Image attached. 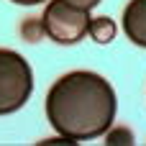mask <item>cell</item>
Instances as JSON below:
<instances>
[{
    "label": "cell",
    "instance_id": "cell-1",
    "mask_svg": "<svg viewBox=\"0 0 146 146\" xmlns=\"http://www.w3.org/2000/svg\"><path fill=\"white\" fill-rule=\"evenodd\" d=\"M118 100L110 82L95 72L77 69L62 74L46 92V118L59 136L90 141L115 121Z\"/></svg>",
    "mask_w": 146,
    "mask_h": 146
},
{
    "label": "cell",
    "instance_id": "cell-2",
    "mask_svg": "<svg viewBox=\"0 0 146 146\" xmlns=\"http://www.w3.org/2000/svg\"><path fill=\"white\" fill-rule=\"evenodd\" d=\"M33 92V72L28 62L13 51L0 49V115L21 110Z\"/></svg>",
    "mask_w": 146,
    "mask_h": 146
},
{
    "label": "cell",
    "instance_id": "cell-3",
    "mask_svg": "<svg viewBox=\"0 0 146 146\" xmlns=\"http://www.w3.org/2000/svg\"><path fill=\"white\" fill-rule=\"evenodd\" d=\"M44 23V33L62 46L77 44L87 36L90 28V10H82L67 0H51L41 15Z\"/></svg>",
    "mask_w": 146,
    "mask_h": 146
},
{
    "label": "cell",
    "instance_id": "cell-4",
    "mask_svg": "<svg viewBox=\"0 0 146 146\" xmlns=\"http://www.w3.org/2000/svg\"><path fill=\"white\" fill-rule=\"evenodd\" d=\"M123 31L126 36L146 49V0H131L123 10Z\"/></svg>",
    "mask_w": 146,
    "mask_h": 146
},
{
    "label": "cell",
    "instance_id": "cell-5",
    "mask_svg": "<svg viewBox=\"0 0 146 146\" xmlns=\"http://www.w3.org/2000/svg\"><path fill=\"white\" fill-rule=\"evenodd\" d=\"M115 23H113V18H108V15H100V18H90V28H87V33H90V38L92 41H98V44H110L113 38H115Z\"/></svg>",
    "mask_w": 146,
    "mask_h": 146
},
{
    "label": "cell",
    "instance_id": "cell-6",
    "mask_svg": "<svg viewBox=\"0 0 146 146\" xmlns=\"http://www.w3.org/2000/svg\"><path fill=\"white\" fill-rule=\"evenodd\" d=\"M21 33L26 41H38V36L44 33V23H33V21H23L21 26Z\"/></svg>",
    "mask_w": 146,
    "mask_h": 146
},
{
    "label": "cell",
    "instance_id": "cell-7",
    "mask_svg": "<svg viewBox=\"0 0 146 146\" xmlns=\"http://www.w3.org/2000/svg\"><path fill=\"white\" fill-rule=\"evenodd\" d=\"M133 141V136H131V131L128 128H115V131H110L108 136H105V144H131Z\"/></svg>",
    "mask_w": 146,
    "mask_h": 146
},
{
    "label": "cell",
    "instance_id": "cell-8",
    "mask_svg": "<svg viewBox=\"0 0 146 146\" xmlns=\"http://www.w3.org/2000/svg\"><path fill=\"white\" fill-rule=\"evenodd\" d=\"M67 3H72V5H77V8H82V10H92L95 5H100V0H67Z\"/></svg>",
    "mask_w": 146,
    "mask_h": 146
},
{
    "label": "cell",
    "instance_id": "cell-9",
    "mask_svg": "<svg viewBox=\"0 0 146 146\" xmlns=\"http://www.w3.org/2000/svg\"><path fill=\"white\" fill-rule=\"evenodd\" d=\"M15 5H38V3H46V0H10Z\"/></svg>",
    "mask_w": 146,
    "mask_h": 146
}]
</instances>
